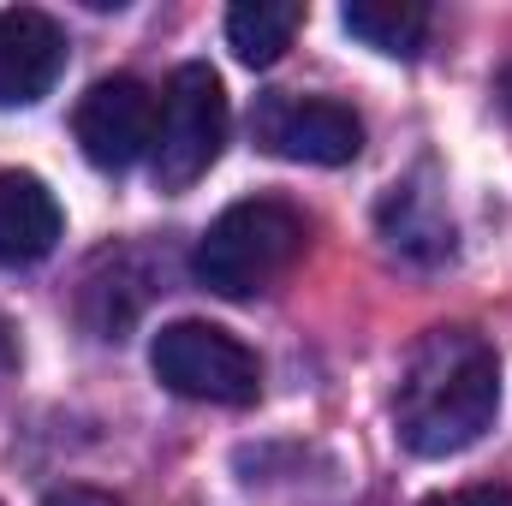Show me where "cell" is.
<instances>
[{"instance_id":"1","label":"cell","mask_w":512,"mask_h":506,"mask_svg":"<svg viewBox=\"0 0 512 506\" xmlns=\"http://www.w3.org/2000/svg\"><path fill=\"white\" fill-rule=\"evenodd\" d=\"M501 411V358L471 328H429L405 358L393 393V429L417 459L477 447Z\"/></svg>"},{"instance_id":"2","label":"cell","mask_w":512,"mask_h":506,"mask_svg":"<svg viewBox=\"0 0 512 506\" xmlns=\"http://www.w3.org/2000/svg\"><path fill=\"white\" fill-rule=\"evenodd\" d=\"M304 256V215L280 197H245L209 221L191 251V274L215 298H262Z\"/></svg>"},{"instance_id":"3","label":"cell","mask_w":512,"mask_h":506,"mask_svg":"<svg viewBox=\"0 0 512 506\" xmlns=\"http://www.w3.org/2000/svg\"><path fill=\"white\" fill-rule=\"evenodd\" d=\"M227 126H233V114H227L221 78H215L203 60L179 66V72L167 78L161 114H155V149H149V155H155V185H161V191L197 185V179L221 161Z\"/></svg>"},{"instance_id":"4","label":"cell","mask_w":512,"mask_h":506,"mask_svg":"<svg viewBox=\"0 0 512 506\" xmlns=\"http://www.w3.org/2000/svg\"><path fill=\"white\" fill-rule=\"evenodd\" d=\"M149 370L167 393L203 405H256L262 393L256 352L215 322H167L149 346Z\"/></svg>"},{"instance_id":"5","label":"cell","mask_w":512,"mask_h":506,"mask_svg":"<svg viewBox=\"0 0 512 506\" xmlns=\"http://www.w3.org/2000/svg\"><path fill=\"white\" fill-rule=\"evenodd\" d=\"M251 137L280 161H310V167H346L364 149V120L334 102V96H298V90H268L251 108Z\"/></svg>"},{"instance_id":"6","label":"cell","mask_w":512,"mask_h":506,"mask_svg":"<svg viewBox=\"0 0 512 506\" xmlns=\"http://www.w3.org/2000/svg\"><path fill=\"white\" fill-rule=\"evenodd\" d=\"M155 114H161V96L143 84V78H102L84 90L72 131H78V149L90 167L102 173H126L137 167L149 149H155Z\"/></svg>"},{"instance_id":"7","label":"cell","mask_w":512,"mask_h":506,"mask_svg":"<svg viewBox=\"0 0 512 506\" xmlns=\"http://www.w3.org/2000/svg\"><path fill=\"white\" fill-rule=\"evenodd\" d=\"M66 72V30L36 6L0 12V108H30Z\"/></svg>"},{"instance_id":"8","label":"cell","mask_w":512,"mask_h":506,"mask_svg":"<svg viewBox=\"0 0 512 506\" xmlns=\"http://www.w3.org/2000/svg\"><path fill=\"white\" fill-rule=\"evenodd\" d=\"M60 203L36 173H0V268L42 262L60 239Z\"/></svg>"},{"instance_id":"9","label":"cell","mask_w":512,"mask_h":506,"mask_svg":"<svg viewBox=\"0 0 512 506\" xmlns=\"http://www.w3.org/2000/svg\"><path fill=\"white\" fill-rule=\"evenodd\" d=\"M340 24H346V36H358L376 54L417 60L423 36H429V6H417V0H346Z\"/></svg>"},{"instance_id":"10","label":"cell","mask_w":512,"mask_h":506,"mask_svg":"<svg viewBox=\"0 0 512 506\" xmlns=\"http://www.w3.org/2000/svg\"><path fill=\"white\" fill-rule=\"evenodd\" d=\"M304 30V6L298 0H239L227 12V42L245 66H274L292 36Z\"/></svg>"},{"instance_id":"11","label":"cell","mask_w":512,"mask_h":506,"mask_svg":"<svg viewBox=\"0 0 512 506\" xmlns=\"http://www.w3.org/2000/svg\"><path fill=\"white\" fill-rule=\"evenodd\" d=\"M382 233L405 256H441L447 245H453L447 209H441V203H435V191H423V185H393V191H387Z\"/></svg>"},{"instance_id":"12","label":"cell","mask_w":512,"mask_h":506,"mask_svg":"<svg viewBox=\"0 0 512 506\" xmlns=\"http://www.w3.org/2000/svg\"><path fill=\"white\" fill-rule=\"evenodd\" d=\"M423 506H512V489L477 483V489H447V495H429Z\"/></svg>"},{"instance_id":"13","label":"cell","mask_w":512,"mask_h":506,"mask_svg":"<svg viewBox=\"0 0 512 506\" xmlns=\"http://www.w3.org/2000/svg\"><path fill=\"white\" fill-rule=\"evenodd\" d=\"M42 506H120L114 495H102V489H54Z\"/></svg>"},{"instance_id":"14","label":"cell","mask_w":512,"mask_h":506,"mask_svg":"<svg viewBox=\"0 0 512 506\" xmlns=\"http://www.w3.org/2000/svg\"><path fill=\"white\" fill-rule=\"evenodd\" d=\"M12 364H18V346H12V328H6V322H0V376H6V370H12Z\"/></svg>"},{"instance_id":"15","label":"cell","mask_w":512,"mask_h":506,"mask_svg":"<svg viewBox=\"0 0 512 506\" xmlns=\"http://www.w3.org/2000/svg\"><path fill=\"white\" fill-rule=\"evenodd\" d=\"M501 96H507V108H512V66L501 72Z\"/></svg>"}]
</instances>
